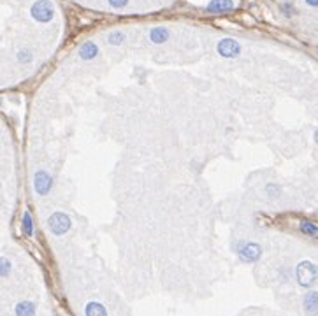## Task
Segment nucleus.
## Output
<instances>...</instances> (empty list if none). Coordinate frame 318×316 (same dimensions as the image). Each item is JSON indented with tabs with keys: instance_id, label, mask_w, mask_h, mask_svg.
Segmentation results:
<instances>
[{
	"instance_id": "f257e3e1",
	"label": "nucleus",
	"mask_w": 318,
	"mask_h": 316,
	"mask_svg": "<svg viewBox=\"0 0 318 316\" xmlns=\"http://www.w3.org/2000/svg\"><path fill=\"white\" fill-rule=\"evenodd\" d=\"M295 280L302 288H311L318 280V267L313 262L302 260L295 267Z\"/></svg>"
},
{
	"instance_id": "f03ea898",
	"label": "nucleus",
	"mask_w": 318,
	"mask_h": 316,
	"mask_svg": "<svg viewBox=\"0 0 318 316\" xmlns=\"http://www.w3.org/2000/svg\"><path fill=\"white\" fill-rule=\"evenodd\" d=\"M234 251L241 260L248 262V264H253V262H257L258 258L262 257V248H260V244L251 243V241H239V243H235Z\"/></svg>"
},
{
	"instance_id": "7ed1b4c3",
	"label": "nucleus",
	"mask_w": 318,
	"mask_h": 316,
	"mask_svg": "<svg viewBox=\"0 0 318 316\" xmlns=\"http://www.w3.org/2000/svg\"><path fill=\"white\" fill-rule=\"evenodd\" d=\"M70 218L69 215H65V213H60V211H56L53 215L48 218V229L53 235H64L67 234L70 230Z\"/></svg>"
},
{
	"instance_id": "20e7f679",
	"label": "nucleus",
	"mask_w": 318,
	"mask_h": 316,
	"mask_svg": "<svg viewBox=\"0 0 318 316\" xmlns=\"http://www.w3.org/2000/svg\"><path fill=\"white\" fill-rule=\"evenodd\" d=\"M30 14H32V18L39 23H48L53 19L55 16V7L51 4L50 0H37L33 2V5L30 7Z\"/></svg>"
},
{
	"instance_id": "39448f33",
	"label": "nucleus",
	"mask_w": 318,
	"mask_h": 316,
	"mask_svg": "<svg viewBox=\"0 0 318 316\" xmlns=\"http://www.w3.org/2000/svg\"><path fill=\"white\" fill-rule=\"evenodd\" d=\"M33 188H35L37 195H48L53 188V178L46 170H37L33 176Z\"/></svg>"
},
{
	"instance_id": "423d86ee",
	"label": "nucleus",
	"mask_w": 318,
	"mask_h": 316,
	"mask_svg": "<svg viewBox=\"0 0 318 316\" xmlns=\"http://www.w3.org/2000/svg\"><path fill=\"white\" fill-rule=\"evenodd\" d=\"M218 53H220L223 58H235V56L241 55V44L235 39L231 37H225L218 42Z\"/></svg>"
},
{
	"instance_id": "0eeeda50",
	"label": "nucleus",
	"mask_w": 318,
	"mask_h": 316,
	"mask_svg": "<svg viewBox=\"0 0 318 316\" xmlns=\"http://www.w3.org/2000/svg\"><path fill=\"white\" fill-rule=\"evenodd\" d=\"M206 9L211 14H223L234 9V2L232 0H211Z\"/></svg>"
},
{
	"instance_id": "6e6552de",
	"label": "nucleus",
	"mask_w": 318,
	"mask_h": 316,
	"mask_svg": "<svg viewBox=\"0 0 318 316\" xmlns=\"http://www.w3.org/2000/svg\"><path fill=\"white\" fill-rule=\"evenodd\" d=\"M302 306H304V311L308 313V315H318V292L309 290L304 295Z\"/></svg>"
},
{
	"instance_id": "1a4fd4ad",
	"label": "nucleus",
	"mask_w": 318,
	"mask_h": 316,
	"mask_svg": "<svg viewBox=\"0 0 318 316\" xmlns=\"http://www.w3.org/2000/svg\"><path fill=\"white\" fill-rule=\"evenodd\" d=\"M99 55V48L95 42L92 41H86L84 44H81V48H79V58L81 60H93L95 56Z\"/></svg>"
},
{
	"instance_id": "9d476101",
	"label": "nucleus",
	"mask_w": 318,
	"mask_h": 316,
	"mask_svg": "<svg viewBox=\"0 0 318 316\" xmlns=\"http://www.w3.org/2000/svg\"><path fill=\"white\" fill-rule=\"evenodd\" d=\"M169 37H171V32L166 27H155L150 30V41L153 44H164Z\"/></svg>"
},
{
	"instance_id": "9b49d317",
	"label": "nucleus",
	"mask_w": 318,
	"mask_h": 316,
	"mask_svg": "<svg viewBox=\"0 0 318 316\" xmlns=\"http://www.w3.org/2000/svg\"><path fill=\"white\" fill-rule=\"evenodd\" d=\"M84 315L86 316H106L107 309L100 302H88L84 307Z\"/></svg>"
},
{
	"instance_id": "f8f14e48",
	"label": "nucleus",
	"mask_w": 318,
	"mask_h": 316,
	"mask_svg": "<svg viewBox=\"0 0 318 316\" xmlns=\"http://www.w3.org/2000/svg\"><path fill=\"white\" fill-rule=\"evenodd\" d=\"M14 313L19 316H30L35 313V304L30 302V300H23V302H19L14 309Z\"/></svg>"
},
{
	"instance_id": "ddd939ff",
	"label": "nucleus",
	"mask_w": 318,
	"mask_h": 316,
	"mask_svg": "<svg viewBox=\"0 0 318 316\" xmlns=\"http://www.w3.org/2000/svg\"><path fill=\"white\" fill-rule=\"evenodd\" d=\"M301 232L309 235V237L318 239V225L311 223V221H301Z\"/></svg>"
},
{
	"instance_id": "4468645a",
	"label": "nucleus",
	"mask_w": 318,
	"mask_h": 316,
	"mask_svg": "<svg viewBox=\"0 0 318 316\" xmlns=\"http://www.w3.org/2000/svg\"><path fill=\"white\" fill-rule=\"evenodd\" d=\"M21 227H23V232L28 235V237H32L33 235V221H32V216L25 213L23 215V220H21Z\"/></svg>"
},
{
	"instance_id": "2eb2a0df",
	"label": "nucleus",
	"mask_w": 318,
	"mask_h": 316,
	"mask_svg": "<svg viewBox=\"0 0 318 316\" xmlns=\"http://www.w3.org/2000/svg\"><path fill=\"white\" fill-rule=\"evenodd\" d=\"M16 58H18L19 64H30V62L33 60V53L30 50H19Z\"/></svg>"
},
{
	"instance_id": "dca6fc26",
	"label": "nucleus",
	"mask_w": 318,
	"mask_h": 316,
	"mask_svg": "<svg viewBox=\"0 0 318 316\" xmlns=\"http://www.w3.org/2000/svg\"><path fill=\"white\" fill-rule=\"evenodd\" d=\"M123 41H125L123 32H113V33H109V37H107V42H109L111 46H120Z\"/></svg>"
},
{
	"instance_id": "f3484780",
	"label": "nucleus",
	"mask_w": 318,
	"mask_h": 316,
	"mask_svg": "<svg viewBox=\"0 0 318 316\" xmlns=\"http://www.w3.org/2000/svg\"><path fill=\"white\" fill-rule=\"evenodd\" d=\"M11 269H13V266H11V262L7 260V258H0V276L4 278V276H7L11 272Z\"/></svg>"
},
{
	"instance_id": "a211bd4d",
	"label": "nucleus",
	"mask_w": 318,
	"mask_h": 316,
	"mask_svg": "<svg viewBox=\"0 0 318 316\" xmlns=\"http://www.w3.org/2000/svg\"><path fill=\"white\" fill-rule=\"evenodd\" d=\"M107 4H109L113 9H123V7H127L129 0H107Z\"/></svg>"
},
{
	"instance_id": "6ab92c4d",
	"label": "nucleus",
	"mask_w": 318,
	"mask_h": 316,
	"mask_svg": "<svg viewBox=\"0 0 318 316\" xmlns=\"http://www.w3.org/2000/svg\"><path fill=\"white\" fill-rule=\"evenodd\" d=\"M268 193L271 197H278V195H280V188H278L276 184H268Z\"/></svg>"
},
{
	"instance_id": "aec40b11",
	"label": "nucleus",
	"mask_w": 318,
	"mask_h": 316,
	"mask_svg": "<svg viewBox=\"0 0 318 316\" xmlns=\"http://www.w3.org/2000/svg\"><path fill=\"white\" fill-rule=\"evenodd\" d=\"M306 4L311 5V7H318V0H306Z\"/></svg>"
},
{
	"instance_id": "412c9836",
	"label": "nucleus",
	"mask_w": 318,
	"mask_h": 316,
	"mask_svg": "<svg viewBox=\"0 0 318 316\" xmlns=\"http://www.w3.org/2000/svg\"><path fill=\"white\" fill-rule=\"evenodd\" d=\"M315 142H317V144H318V129L315 130Z\"/></svg>"
}]
</instances>
